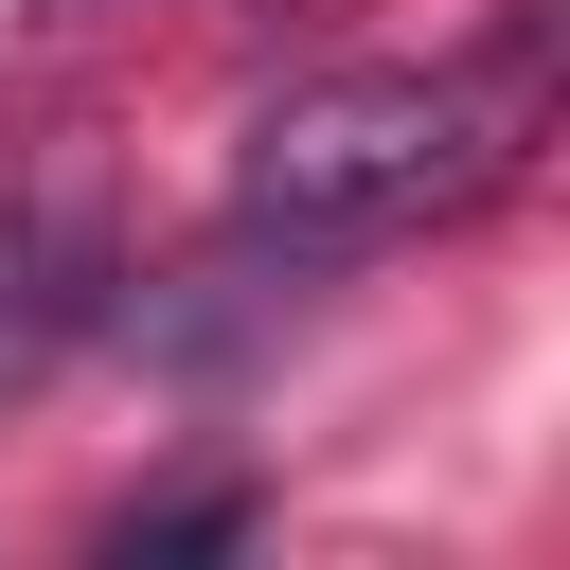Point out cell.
Masks as SVG:
<instances>
[{
    "label": "cell",
    "mask_w": 570,
    "mask_h": 570,
    "mask_svg": "<svg viewBox=\"0 0 570 570\" xmlns=\"http://www.w3.org/2000/svg\"><path fill=\"white\" fill-rule=\"evenodd\" d=\"M499 178H517L499 71H321L232 142V232L285 267H338V249H392V232L499 196Z\"/></svg>",
    "instance_id": "cell-1"
},
{
    "label": "cell",
    "mask_w": 570,
    "mask_h": 570,
    "mask_svg": "<svg viewBox=\"0 0 570 570\" xmlns=\"http://www.w3.org/2000/svg\"><path fill=\"white\" fill-rule=\"evenodd\" d=\"M107 303H125L107 196H89V178H0V410H18L71 338H107Z\"/></svg>",
    "instance_id": "cell-2"
},
{
    "label": "cell",
    "mask_w": 570,
    "mask_h": 570,
    "mask_svg": "<svg viewBox=\"0 0 570 570\" xmlns=\"http://www.w3.org/2000/svg\"><path fill=\"white\" fill-rule=\"evenodd\" d=\"M249 534H267V517H249L232 481H214V499H125V517H107V552H249Z\"/></svg>",
    "instance_id": "cell-3"
}]
</instances>
